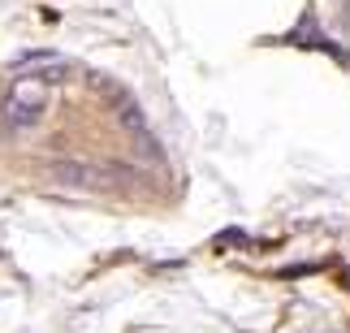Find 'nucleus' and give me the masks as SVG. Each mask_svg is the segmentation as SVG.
I'll return each mask as SVG.
<instances>
[{"mask_svg": "<svg viewBox=\"0 0 350 333\" xmlns=\"http://www.w3.org/2000/svg\"><path fill=\"white\" fill-rule=\"evenodd\" d=\"M91 165H78V161H52L48 165V178L57 186H91Z\"/></svg>", "mask_w": 350, "mask_h": 333, "instance_id": "obj_2", "label": "nucleus"}, {"mask_svg": "<svg viewBox=\"0 0 350 333\" xmlns=\"http://www.w3.org/2000/svg\"><path fill=\"white\" fill-rule=\"evenodd\" d=\"M121 126L134 130V135H147V122H143V113H139V104H121Z\"/></svg>", "mask_w": 350, "mask_h": 333, "instance_id": "obj_3", "label": "nucleus"}, {"mask_svg": "<svg viewBox=\"0 0 350 333\" xmlns=\"http://www.w3.org/2000/svg\"><path fill=\"white\" fill-rule=\"evenodd\" d=\"M44 109H48V83L35 74H22L13 83V91L5 96V122L13 130H31L44 117Z\"/></svg>", "mask_w": 350, "mask_h": 333, "instance_id": "obj_1", "label": "nucleus"}]
</instances>
